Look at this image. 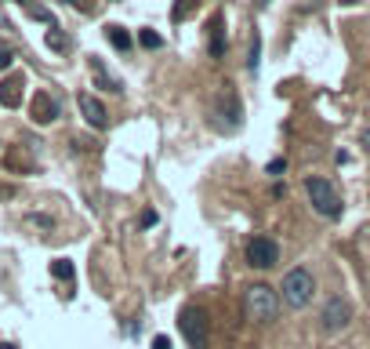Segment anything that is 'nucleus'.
<instances>
[{
	"mask_svg": "<svg viewBox=\"0 0 370 349\" xmlns=\"http://www.w3.org/2000/svg\"><path fill=\"white\" fill-rule=\"evenodd\" d=\"M280 313V295L269 288V284H254L244 295V316L251 324H272Z\"/></svg>",
	"mask_w": 370,
	"mask_h": 349,
	"instance_id": "1",
	"label": "nucleus"
},
{
	"mask_svg": "<svg viewBox=\"0 0 370 349\" xmlns=\"http://www.w3.org/2000/svg\"><path fill=\"white\" fill-rule=\"evenodd\" d=\"M283 302L291 306V309H305L312 302V295H316V277L309 273L305 266H298V269H291V273L283 277Z\"/></svg>",
	"mask_w": 370,
	"mask_h": 349,
	"instance_id": "2",
	"label": "nucleus"
},
{
	"mask_svg": "<svg viewBox=\"0 0 370 349\" xmlns=\"http://www.w3.org/2000/svg\"><path fill=\"white\" fill-rule=\"evenodd\" d=\"M305 193H309L312 208L323 218H337V215H342V197H337V189L327 179H309V182H305Z\"/></svg>",
	"mask_w": 370,
	"mask_h": 349,
	"instance_id": "3",
	"label": "nucleus"
},
{
	"mask_svg": "<svg viewBox=\"0 0 370 349\" xmlns=\"http://www.w3.org/2000/svg\"><path fill=\"white\" fill-rule=\"evenodd\" d=\"M247 262L254 269H272L280 262V244L269 241V236H254V241L247 244Z\"/></svg>",
	"mask_w": 370,
	"mask_h": 349,
	"instance_id": "4",
	"label": "nucleus"
},
{
	"mask_svg": "<svg viewBox=\"0 0 370 349\" xmlns=\"http://www.w3.org/2000/svg\"><path fill=\"white\" fill-rule=\"evenodd\" d=\"M319 320H323V331H327V335H337V331H345V327H348V320H352V306L345 302L342 295H337V298H330V302L323 306V316H319Z\"/></svg>",
	"mask_w": 370,
	"mask_h": 349,
	"instance_id": "5",
	"label": "nucleus"
},
{
	"mask_svg": "<svg viewBox=\"0 0 370 349\" xmlns=\"http://www.w3.org/2000/svg\"><path fill=\"white\" fill-rule=\"evenodd\" d=\"M182 335L192 349H203L207 346V316L200 309H182Z\"/></svg>",
	"mask_w": 370,
	"mask_h": 349,
	"instance_id": "6",
	"label": "nucleus"
},
{
	"mask_svg": "<svg viewBox=\"0 0 370 349\" xmlns=\"http://www.w3.org/2000/svg\"><path fill=\"white\" fill-rule=\"evenodd\" d=\"M76 102H80V113H84V120L91 124L94 131H102V128H106V106L94 99L91 91H80V99H76Z\"/></svg>",
	"mask_w": 370,
	"mask_h": 349,
	"instance_id": "7",
	"label": "nucleus"
},
{
	"mask_svg": "<svg viewBox=\"0 0 370 349\" xmlns=\"http://www.w3.org/2000/svg\"><path fill=\"white\" fill-rule=\"evenodd\" d=\"M29 109H33V120H37V124L58 120V102H55L47 91H37V95H33V106H29Z\"/></svg>",
	"mask_w": 370,
	"mask_h": 349,
	"instance_id": "8",
	"label": "nucleus"
},
{
	"mask_svg": "<svg viewBox=\"0 0 370 349\" xmlns=\"http://www.w3.org/2000/svg\"><path fill=\"white\" fill-rule=\"evenodd\" d=\"M19 102H22V76H8V81L0 84V106L15 109Z\"/></svg>",
	"mask_w": 370,
	"mask_h": 349,
	"instance_id": "9",
	"label": "nucleus"
},
{
	"mask_svg": "<svg viewBox=\"0 0 370 349\" xmlns=\"http://www.w3.org/2000/svg\"><path fill=\"white\" fill-rule=\"evenodd\" d=\"M91 70H94V76H99V84H102L106 91H117V95L124 91V84L117 81V76H109V73H106V66H102L99 58H91Z\"/></svg>",
	"mask_w": 370,
	"mask_h": 349,
	"instance_id": "10",
	"label": "nucleus"
},
{
	"mask_svg": "<svg viewBox=\"0 0 370 349\" xmlns=\"http://www.w3.org/2000/svg\"><path fill=\"white\" fill-rule=\"evenodd\" d=\"M106 37H109V44L117 47V51H131V33H127L124 26H109Z\"/></svg>",
	"mask_w": 370,
	"mask_h": 349,
	"instance_id": "11",
	"label": "nucleus"
},
{
	"mask_svg": "<svg viewBox=\"0 0 370 349\" xmlns=\"http://www.w3.org/2000/svg\"><path fill=\"white\" fill-rule=\"evenodd\" d=\"M211 55H215V58L225 55V29H221V19H211Z\"/></svg>",
	"mask_w": 370,
	"mask_h": 349,
	"instance_id": "12",
	"label": "nucleus"
},
{
	"mask_svg": "<svg viewBox=\"0 0 370 349\" xmlns=\"http://www.w3.org/2000/svg\"><path fill=\"white\" fill-rule=\"evenodd\" d=\"M51 273H55L58 280H73V262H69V259H58V262H51Z\"/></svg>",
	"mask_w": 370,
	"mask_h": 349,
	"instance_id": "13",
	"label": "nucleus"
},
{
	"mask_svg": "<svg viewBox=\"0 0 370 349\" xmlns=\"http://www.w3.org/2000/svg\"><path fill=\"white\" fill-rule=\"evenodd\" d=\"M47 47H51V51H66V47H69V40H66V37H62L58 29L51 26V29H47Z\"/></svg>",
	"mask_w": 370,
	"mask_h": 349,
	"instance_id": "14",
	"label": "nucleus"
},
{
	"mask_svg": "<svg viewBox=\"0 0 370 349\" xmlns=\"http://www.w3.org/2000/svg\"><path fill=\"white\" fill-rule=\"evenodd\" d=\"M258 55H262V40H258V33H254V40H251V62H247L251 73H258Z\"/></svg>",
	"mask_w": 370,
	"mask_h": 349,
	"instance_id": "15",
	"label": "nucleus"
},
{
	"mask_svg": "<svg viewBox=\"0 0 370 349\" xmlns=\"http://www.w3.org/2000/svg\"><path fill=\"white\" fill-rule=\"evenodd\" d=\"M138 40L146 44V47H153V51H156L160 44H164V37H160V33H153V29H142V33H138Z\"/></svg>",
	"mask_w": 370,
	"mask_h": 349,
	"instance_id": "16",
	"label": "nucleus"
},
{
	"mask_svg": "<svg viewBox=\"0 0 370 349\" xmlns=\"http://www.w3.org/2000/svg\"><path fill=\"white\" fill-rule=\"evenodd\" d=\"M196 4V0H178V4H174V22H182L185 15H189V8Z\"/></svg>",
	"mask_w": 370,
	"mask_h": 349,
	"instance_id": "17",
	"label": "nucleus"
},
{
	"mask_svg": "<svg viewBox=\"0 0 370 349\" xmlns=\"http://www.w3.org/2000/svg\"><path fill=\"white\" fill-rule=\"evenodd\" d=\"M11 66V51H8V47H0V73H4Z\"/></svg>",
	"mask_w": 370,
	"mask_h": 349,
	"instance_id": "18",
	"label": "nucleus"
},
{
	"mask_svg": "<svg viewBox=\"0 0 370 349\" xmlns=\"http://www.w3.org/2000/svg\"><path fill=\"white\" fill-rule=\"evenodd\" d=\"M153 349H171V339H167V335H156V339H153Z\"/></svg>",
	"mask_w": 370,
	"mask_h": 349,
	"instance_id": "19",
	"label": "nucleus"
},
{
	"mask_svg": "<svg viewBox=\"0 0 370 349\" xmlns=\"http://www.w3.org/2000/svg\"><path fill=\"white\" fill-rule=\"evenodd\" d=\"M283 168H287V164H283V161H272V164H269V174H280V171H283Z\"/></svg>",
	"mask_w": 370,
	"mask_h": 349,
	"instance_id": "20",
	"label": "nucleus"
},
{
	"mask_svg": "<svg viewBox=\"0 0 370 349\" xmlns=\"http://www.w3.org/2000/svg\"><path fill=\"white\" fill-rule=\"evenodd\" d=\"M19 4H26V8H29V15H33V11L40 8V4H37V0H19Z\"/></svg>",
	"mask_w": 370,
	"mask_h": 349,
	"instance_id": "21",
	"label": "nucleus"
},
{
	"mask_svg": "<svg viewBox=\"0 0 370 349\" xmlns=\"http://www.w3.org/2000/svg\"><path fill=\"white\" fill-rule=\"evenodd\" d=\"M69 4H73V8H84V11H91V4H87V0H69Z\"/></svg>",
	"mask_w": 370,
	"mask_h": 349,
	"instance_id": "22",
	"label": "nucleus"
},
{
	"mask_svg": "<svg viewBox=\"0 0 370 349\" xmlns=\"http://www.w3.org/2000/svg\"><path fill=\"white\" fill-rule=\"evenodd\" d=\"M360 142H363V149H367V153H370V128H367V131H363V138H360Z\"/></svg>",
	"mask_w": 370,
	"mask_h": 349,
	"instance_id": "23",
	"label": "nucleus"
},
{
	"mask_svg": "<svg viewBox=\"0 0 370 349\" xmlns=\"http://www.w3.org/2000/svg\"><path fill=\"white\" fill-rule=\"evenodd\" d=\"M4 197H11V186H0V200H4Z\"/></svg>",
	"mask_w": 370,
	"mask_h": 349,
	"instance_id": "24",
	"label": "nucleus"
},
{
	"mask_svg": "<svg viewBox=\"0 0 370 349\" xmlns=\"http://www.w3.org/2000/svg\"><path fill=\"white\" fill-rule=\"evenodd\" d=\"M0 349H19V346H15V342H0Z\"/></svg>",
	"mask_w": 370,
	"mask_h": 349,
	"instance_id": "25",
	"label": "nucleus"
},
{
	"mask_svg": "<svg viewBox=\"0 0 370 349\" xmlns=\"http://www.w3.org/2000/svg\"><path fill=\"white\" fill-rule=\"evenodd\" d=\"M342 4H356V0H342Z\"/></svg>",
	"mask_w": 370,
	"mask_h": 349,
	"instance_id": "26",
	"label": "nucleus"
}]
</instances>
